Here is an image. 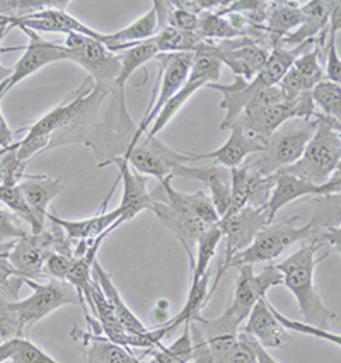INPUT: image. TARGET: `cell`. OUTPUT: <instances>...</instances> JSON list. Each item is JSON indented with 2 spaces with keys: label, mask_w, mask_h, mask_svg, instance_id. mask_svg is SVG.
Wrapping results in <instances>:
<instances>
[{
  "label": "cell",
  "mask_w": 341,
  "mask_h": 363,
  "mask_svg": "<svg viewBox=\"0 0 341 363\" xmlns=\"http://www.w3.org/2000/svg\"><path fill=\"white\" fill-rule=\"evenodd\" d=\"M318 123V116H314L311 120H304V125L296 128L280 126L267 140V149L261 152L263 155L246 166L261 176H273L281 169L290 167L304 154L306 145L313 138Z\"/></svg>",
  "instance_id": "obj_7"
},
{
  "label": "cell",
  "mask_w": 341,
  "mask_h": 363,
  "mask_svg": "<svg viewBox=\"0 0 341 363\" xmlns=\"http://www.w3.org/2000/svg\"><path fill=\"white\" fill-rule=\"evenodd\" d=\"M241 331L263 348H280L289 340V331L276 320L267 297L255 303Z\"/></svg>",
  "instance_id": "obj_22"
},
{
  "label": "cell",
  "mask_w": 341,
  "mask_h": 363,
  "mask_svg": "<svg viewBox=\"0 0 341 363\" xmlns=\"http://www.w3.org/2000/svg\"><path fill=\"white\" fill-rule=\"evenodd\" d=\"M267 225L268 217L263 206L247 205L239 210V212L220 218L218 227H220L222 230V238H225V249L224 256H222L220 259V264H218V273L216 277V281H213L212 292L216 290L222 275H224L222 269H224L227 261L237 255V252L250 247L256 235L259 234V230H263Z\"/></svg>",
  "instance_id": "obj_13"
},
{
  "label": "cell",
  "mask_w": 341,
  "mask_h": 363,
  "mask_svg": "<svg viewBox=\"0 0 341 363\" xmlns=\"http://www.w3.org/2000/svg\"><path fill=\"white\" fill-rule=\"evenodd\" d=\"M315 40H307L306 43L294 46V48H285V46L273 48L269 52L264 65L261 67L258 74L251 80L234 77L233 84H208V87H212L213 91H218L224 94V101L220 103V108L225 109V120L220 123V128L229 130L234 125V121L241 116L244 109L250 106L252 98L258 92L279 86L281 77L292 67L296 58L301 53H304L315 46Z\"/></svg>",
  "instance_id": "obj_3"
},
{
  "label": "cell",
  "mask_w": 341,
  "mask_h": 363,
  "mask_svg": "<svg viewBox=\"0 0 341 363\" xmlns=\"http://www.w3.org/2000/svg\"><path fill=\"white\" fill-rule=\"evenodd\" d=\"M196 52L213 53L222 62V65L225 63L234 72L235 77L251 80L264 65L272 50L261 40L251 36H241L235 38V40H225L222 43L203 41Z\"/></svg>",
  "instance_id": "obj_12"
},
{
  "label": "cell",
  "mask_w": 341,
  "mask_h": 363,
  "mask_svg": "<svg viewBox=\"0 0 341 363\" xmlns=\"http://www.w3.org/2000/svg\"><path fill=\"white\" fill-rule=\"evenodd\" d=\"M14 135L16 132H12L9 128L6 118L2 115V109H0V150L12 147V143H14Z\"/></svg>",
  "instance_id": "obj_44"
},
{
  "label": "cell",
  "mask_w": 341,
  "mask_h": 363,
  "mask_svg": "<svg viewBox=\"0 0 341 363\" xmlns=\"http://www.w3.org/2000/svg\"><path fill=\"white\" fill-rule=\"evenodd\" d=\"M24 201L35 215L38 225L46 229V218H48V206L63 191L62 179H55L46 174H26L18 184Z\"/></svg>",
  "instance_id": "obj_23"
},
{
  "label": "cell",
  "mask_w": 341,
  "mask_h": 363,
  "mask_svg": "<svg viewBox=\"0 0 341 363\" xmlns=\"http://www.w3.org/2000/svg\"><path fill=\"white\" fill-rule=\"evenodd\" d=\"M9 26H0V45H2V41H4V38L7 36V33H9Z\"/></svg>",
  "instance_id": "obj_48"
},
{
  "label": "cell",
  "mask_w": 341,
  "mask_h": 363,
  "mask_svg": "<svg viewBox=\"0 0 341 363\" xmlns=\"http://www.w3.org/2000/svg\"><path fill=\"white\" fill-rule=\"evenodd\" d=\"M169 302L167 301H161V302H157V306L154 307V312H152V315H154V320L155 323H157V328L159 326H164V324L167 323V320H169L171 318H169Z\"/></svg>",
  "instance_id": "obj_45"
},
{
  "label": "cell",
  "mask_w": 341,
  "mask_h": 363,
  "mask_svg": "<svg viewBox=\"0 0 341 363\" xmlns=\"http://www.w3.org/2000/svg\"><path fill=\"white\" fill-rule=\"evenodd\" d=\"M12 350H14V337H12V340L4 341V343L0 345V363L9 362Z\"/></svg>",
  "instance_id": "obj_46"
},
{
  "label": "cell",
  "mask_w": 341,
  "mask_h": 363,
  "mask_svg": "<svg viewBox=\"0 0 341 363\" xmlns=\"http://www.w3.org/2000/svg\"><path fill=\"white\" fill-rule=\"evenodd\" d=\"M92 278H94V280L99 284L101 292L104 294L108 303L111 306V309L115 311L118 320H120L121 326L126 329V333H128V335L138 336V335H144V333L149 331V329L144 326V323H142V320L138 319L132 311H130V307L126 306L123 298H121L120 292L116 290L115 284H113L111 275H109L106 269H104L103 266L98 263V259H96L94 264H92Z\"/></svg>",
  "instance_id": "obj_29"
},
{
  "label": "cell",
  "mask_w": 341,
  "mask_h": 363,
  "mask_svg": "<svg viewBox=\"0 0 341 363\" xmlns=\"http://www.w3.org/2000/svg\"><path fill=\"white\" fill-rule=\"evenodd\" d=\"M239 269L233 301L222 315L217 319H205L196 315L189 320V336L191 340H207L218 335H237L241 326L246 323L247 315L259 298L267 297L268 290L273 286L284 285V277L275 264H268L259 273L252 272V266H242Z\"/></svg>",
  "instance_id": "obj_1"
},
{
  "label": "cell",
  "mask_w": 341,
  "mask_h": 363,
  "mask_svg": "<svg viewBox=\"0 0 341 363\" xmlns=\"http://www.w3.org/2000/svg\"><path fill=\"white\" fill-rule=\"evenodd\" d=\"M222 239L224 238H222V230L218 227V223L208 227L200 235V239L196 242L195 257H193L191 263V280H198V278H201L205 273L210 272V261L216 256V251Z\"/></svg>",
  "instance_id": "obj_33"
},
{
  "label": "cell",
  "mask_w": 341,
  "mask_h": 363,
  "mask_svg": "<svg viewBox=\"0 0 341 363\" xmlns=\"http://www.w3.org/2000/svg\"><path fill=\"white\" fill-rule=\"evenodd\" d=\"M111 164H116L118 169H120L118 181L123 183L121 203L116 206L118 212L121 213V220H132V218L137 217L140 212H144V210H150V205H152L154 200L150 196L149 188H147V176L140 174L133 167H130L128 160L121 157L101 162L99 167L111 166Z\"/></svg>",
  "instance_id": "obj_18"
},
{
  "label": "cell",
  "mask_w": 341,
  "mask_h": 363,
  "mask_svg": "<svg viewBox=\"0 0 341 363\" xmlns=\"http://www.w3.org/2000/svg\"><path fill=\"white\" fill-rule=\"evenodd\" d=\"M229 130V140H227L220 149L207 152V154H191V152H186L188 162L201 159H213V162H216L217 166L234 169L241 166L247 155L259 154V152H264V149H267V142L244 133L239 126L233 125Z\"/></svg>",
  "instance_id": "obj_20"
},
{
  "label": "cell",
  "mask_w": 341,
  "mask_h": 363,
  "mask_svg": "<svg viewBox=\"0 0 341 363\" xmlns=\"http://www.w3.org/2000/svg\"><path fill=\"white\" fill-rule=\"evenodd\" d=\"M75 341H82L84 345V363H142L147 357H133L123 346H118L109 341L106 336H99L96 333H86L75 328L72 331Z\"/></svg>",
  "instance_id": "obj_26"
},
{
  "label": "cell",
  "mask_w": 341,
  "mask_h": 363,
  "mask_svg": "<svg viewBox=\"0 0 341 363\" xmlns=\"http://www.w3.org/2000/svg\"><path fill=\"white\" fill-rule=\"evenodd\" d=\"M52 252H72L74 246L62 229L52 223V230L45 229L40 234H28L16 240L7 252V259L14 272L23 280H40L46 278L45 263Z\"/></svg>",
  "instance_id": "obj_6"
},
{
  "label": "cell",
  "mask_w": 341,
  "mask_h": 363,
  "mask_svg": "<svg viewBox=\"0 0 341 363\" xmlns=\"http://www.w3.org/2000/svg\"><path fill=\"white\" fill-rule=\"evenodd\" d=\"M323 57V48L321 46H313L307 52L301 53L296 58V62L292 63V69L296 70V74L302 79L304 87L307 92H311L318 86L319 82L324 80V70L319 58Z\"/></svg>",
  "instance_id": "obj_34"
},
{
  "label": "cell",
  "mask_w": 341,
  "mask_h": 363,
  "mask_svg": "<svg viewBox=\"0 0 341 363\" xmlns=\"http://www.w3.org/2000/svg\"><path fill=\"white\" fill-rule=\"evenodd\" d=\"M301 6L296 2H273L268 6L267 26L263 28L264 45L269 50L280 46L281 40L304 23Z\"/></svg>",
  "instance_id": "obj_27"
},
{
  "label": "cell",
  "mask_w": 341,
  "mask_h": 363,
  "mask_svg": "<svg viewBox=\"0 0 341 363\" xmlns=\"http://www.w3.org/2000/svg\"><path fill=\"white\" fill-rule=\"evenodd\" d=\"M21 31L26 33V36L29 38V43L26 48H24V55L19 58V62L16 63L14 69H12L9 77L0 84V99H2L12 87L18 86L21 80L29 77V75H33L35 72L43 69V67L55 62L69 60V55H67L65 48H63L62 45L43 40L38 33L31 31V29L21 28Z\"/></svg>",
  "instance_id": "obj_16"
},
{
  "label": "cell",
  "mask_w": 341,
  "mask_h": 363,
  "mask_svg": "<svg viewBox=\"0 0 341 363\" xmlns=\"http://www.w3.org/2000/svg\"><path fill=\"white\" fill-rule=\"evenodd\" d=\"M159 55L157 45H155L154 38L150 40L142 41V43H137L130 46L128 50H125L123 53L120 55V74L115 80V91H118V103H120L121 108H125V86L128 82L130 75L133 74L135 70H138L140 67H144L147 62L154 60Z\"/></svg>",
  "instance_id": "obj_31"
},
{
  "label": "cell",
  "mask_w": 341,
  "mask_h": 363,
  "mask_svg": "<svg viewBox=\"0 0 341 363\" xmlns=\"http://www.w3.org/2000/svg\"><path fill=\"white\" fill-rule=\"evenodd\" d=\"M171 179L172 177H166V179L161 181V189L166 195L162 201H166L167 205L178 210V212L191 215V217L198 218L208 227L220 222V217H218L216 206H213L208 195H205L203 191L181 193L171 186Z\"/></svg>",
  "instance_id": "obj_24"
},
{
  "label": "cell",
  "mask_w": 341,
  "mask_h": 363,
  "mask_svg": "<svg viewBox=\"0 0 341 363\" xmlns=\"http://www.w3.org/2000/svg\"><path fill=\"white\" fill-rule=\"evenodd\" d=\"M72 252H52V255L46 257L45 263L46 278H55V280L65 281L70 266H72Z\"/></svg>",
  "instance_id": "obj_43"
},
{
  "label": "cell",
  "mask_w": 341,
  "mask_h": 363,
  "mask_svg": "<svg viewBox=\"0 0 341 363\" xmlns=\"http://www.w3.org/2000/svg\"><path fill=\"white\" fill-rule=\"evenodd\" d=\"M159 33V24H157V14L155 9L145 12L144 16H140L137 21H133L130 26L116 33H109V35H103V45L106 46L109 52L116 53L120 50H128L130 46L142 43V41L150 40Z\"/></svg>",
  "instance_id": "obj_30"
},
{
  "label": "cell",
  "mask_w": 341,
  "mask_h": 363,
  "mask_svg": "<svg viewBox=\"0 0 341 363\" xmlns=\"http://www.w3.org/2000/svg\"><path fill=\"white\" fill-rule=\"evenodd\" d=\"M104 208L103 212H99L91 218H84V220H65V218H60L55 213H48L46 220L57 225L58 229H62L63 234L67 235V239L72 244L92 242V240L101 238V235H109L118 225L123 223L118 208L111 210V212H104Z\"/></svg>",
  "instance_id": "obj_21"
},
{
  "label": "cell",
  "mask_w": 341,
  "mask_h": 363,
  "mask_svg": "<svg viewBox=\"0 0 341 363\" xmlns=\"http://www.w3.org/2000/svg\"><path fill=\"white\" fill-rule=\"evenodd\" d=\"M23 281L33 290V295H29L24 301L11 303V309L18 319L21 336H24V331L28 328L35 326L36 323H40L41 319L63 306H81L86 312V319L89 318L86 302L69 281L55 280V278H46L45 284H40L36 280Z\"/></svg>",
  "instance_id": "obj_5"
},
{
  "label": "cell",
  "mask_w": 341,
  "mask_h": 363,
  "mask_svg": "<svg viewBox=\"0 0 341 363\" xmlns=\"http://www.w3.org/2000/svg\"><path fill=\"white\" fill-rule=\"evenodd\" d=\"M321 247H324L321 239H309L306 246H302L294 255H290L287 259L280 261L275 266L284 277V285L296 295L298 311L304 318V323L315 328L328 329L338 319V314L331 311L330 307H326L314 284L315 266L323 259H326V257H321V259L315 257Z\"/></svg>",
  "instance_id": "obj_2"
},
{
  "label": "cell",
  "mask_w": 341,
  "mask_h": 363,
  "mask_svg": "<svg viewBox=\"0 0 341 363\" xmlns=\"http://www.w3.org/2000/svg\"><path fill=\"white\" fill-rule=\"evenodd\" d=\"M256 346H258V343L252 337L239 331V336L233 348L217 363H256Z\"/></svg>",
  "instance_id": "obj_41"
},
{
  "label": "cell",
  "mask_w": 341,
  "mask_h": 363,
  "mask_svg": "<svg viewBox=\"0 0 341 363\" xmlns=\"http://www.w3.org/2000/svg\"><path fill=\"white\" fill-rule=\"evenodd\" d=\"M208 280H210V272L205 273L201 278H198V280H191L188 298H186V303H184L183 311H181L178 315H174V318L167 320L164 326H159V328H164V331L167 333V336H169L171 333H174L181 324H186L189 320L195 319L196 315H200V309L203 307V303L207 302L210 295Z\"/></svg>",
  "instance_id": "obj_32"
},
{
  "label": "cell",
  "mask_w": 341,
  "mask_h": 363,
  "mask_svg": "<svg viewBox=\"0 0 341 363\" xmlns=\"http://www.w3.org/2000/svg\"><path fill=\"white\" fill-rule=\"evenodd\" d=\"M272 309H273V314H275L276 320H279L281 326H284V329H287V331L302 333V335L319 337V340H326V341H330V343H335V345L341 343V336L340 335L330 333L328 329L315 328V326H311V324H307V323H298V320H292V319L285 318V315L280 314L279 309H275L273 306H272Z\"/></svg>",
  "instance_id": "obj_42"
},
{
  "label": "cell",
  "mask_w": 341,
  "mask_h": 363,
  "mask_svg": "<svg viewBox=\"0 0 341 363\" xmlns=\"http://www.w3.org/2000/svg\"><path fill=\"white\" fill-rule=\"evenodd\" d=\"M147 353L152 354L149 363H193V345L188 323L184 324L183 336H179L171 346L161 345Z\"/></svg>",
  "instance_id": "obj_36"
},
{
  "label": "cell",
  "mask_w": 341,
  "mask_h": 363,
  "mask_svg": "<svg viewBox=\"0 0 341 363\" xmlns=\"http://www.w3.org/2000/svg\"><path fill=\"white\" fill-rule=\"evenodd\" d=\"M336 6H338V2H324V0H313V2H307L304 6H301L302 14L306 18L304 23L296 31L285 36L280 46L294 48V46L306 43L307 40H315L319 33L326 31L328 21H330L331 12Z\"/></svg>",
  "instance_id": "obj_28"
},
{
  "label": "cell",
  "mask_w": 341,
  "mask_h": 363,
  "mask_svg": "<svg viewBox=\"0 0 341 363\" xmlns=\"http://www.w3.org/2000/svg\"><path fill=\"white\" fill-rule=\"evenodd\" d=\"M220 72L222 62L218 60L216 55L210 52H196L186 82L183 84V87H181L166 104H164V108L159 111V115L155 116L152 126H150L149 132H147L145 138H157L159 132H161L162 128H166L167 123L178 115L179 109L188 103V99L195 94L198 89L208 86V84H218Z\"/></svg>",
  "instance_id": "obj_11"
},
{
  "label": "cell",
  "mask_w": 341,
  "mask_h": 363,
  "mask_svg": "<svg viewBox=\"0 0 341 363\" xmlns=\"http://www.w3.org/2000/svg\"><path fill=\"white\" fill-rule=\"evenodd\" d=\"M28 234H31V230H28L26 223L0 203V244H11L12 240L26 238Z\"/></svg>",
  "instance_id": "obj_39"
},
{
  "label": "cell",
  "mask_w": 341,
  "mask_h": 363,
  "mask_svg": "<svg viewBox=\"0 0 341 363\" xmlns=\"http://www.w3.org/2000/svg\"><path fill=\"white\" fill-rule=\"evenodd\" d=\"M318 113L311 98V92H302L297 98L285 99L281 103L272 104L258 109H246L241 116L234 121L235 126L251 137L267 142L280 126H284L292 118L298 120H311Z\"/></svg>",
  "instance_id": "obj_8"
},
{
  "label": "cell",
  "mask_w": 341,
  "mask_h": 363,
  "mask_svg": "<svg viewBox=\"0 0 341 363\" xmlns=\"http://www.w3.org/2000/svg\"><path fill=\"white\" fill-rule=\"evenodd\" d=\"M9 149H11V147H9ZM9 149H4V150H0V162H2V157H4V154H6V152L9 150Z\"/></svg>",
  "instance_id": "obj_49"
},
{
  "label": "cell",
  "mask_w": 341,
  "mask_h": 363,
  "mask_svg": "<svg viewBox=\"0 0 341 363\" xmlns=\"http://www.w3.org/2000/svg\"><path fill=\"white\" fill-rule=\"evenodd\" d=\"M23 284V278L14 272L7 259V252H0V295L6 297L7 301L18 302L19 289Z\"/></svg>",
  "instance_id": "obj_40"
},
{
  "label": "cell",
  "mask_w": 341,
  "mask_h": 363,
  "mask_svg": "<svg viewBox=\"0 0 341 363\" xmlns=\"http://www.w3.org/2000/svg\"><path fill=\"white\" fill-rule=\"evenodd\" d=\"M121 159L128 160L130 166L140 174L157 177L159 183L166 177H172L171 172L176 166L188 162L186 152L172 150L157 138L145 137Z\"/></svg>",
  "instance_id": "obj_15"
},
{
  "label": "cell",
  "mask_w": 341,
  "mask_h": 363,
  "mask_svg": "<svg viewBox=\"0 0 341 363\" xmlns=\"http://www.w3.org/2000/svg\"><path fill=\"white\" fill-rule=\"evenodd\" d=\"M155 58L161 62V87H155V91H159V96L157 99H155V96H152V101H150L149 108H147L144 120H142L137 128H135V133L132 135V138H130L128 145H126V152L132 150L133 147L144 138L147 130H149V126L154 123L155 116L159 115V111L164 108V104H166L167 101L183 87V84L186 82L193 60H195V53H166L157 55Z\"/></svg>",
  "instance_id": "obj_10"
},
{
  "label": "cell",
  "mask_w": 341,
  "mask_h": 363,
  "mask_svg": "<svg viewBox=\"0 0 341 363\" xmlns=\"http://www.w3.org/2000/svg\"><path fill=\"white\" fill-rule=\"evenodd\" d=\"M11 363H60L45 353L40 346L28 340L26 336L14 337V350H12Z\"/></svg>",
  "instance_id": "obj_38"
},
{
  "label": "cell",
  "mask_w": 341,
  "mask_h": 363,
  "mask_svg": "<svg viewBox=\"0 0 341 363\" xmlns=\"http://www.w3.org/2000/svg\"><path fill=\"white\" fill-rule=\"evenodd\" d=\"M84 298H86V303H89L92 312H94L96 318H98L99 328L101 331H103V335L106 336L109 341H113L115 345L123 346L125 350L133 348L135 336L128 335L126 329L121 326V323L116 318L115 311L111 309V306L108 303L104 294L101 292V286L94 278L91 280V286Z\"/></svg>",
  "instance_id": "obj_25"
},
{
  "label": "cell",
  "mask_w": 341,
  "mask_h": 363,
  "mask_svg": "<svg viewBox=\"0 0 341 363\" xmlns=\"http://www.w3.org/2000/svg\"><path fill=\"white\" fill-rule=\"evenodd\" d=\"M314 106L321 109V115L340 121L341 118V87L340 84L323 80L311 91Z\"/></svg>",
  "instance_id": "obj_37"
},
{
  "label": "cell",
  "mask_w": 341,
  "mask_h": 363,
  "mask_svg": "<svg viewBox=\"0 0 341 363\" xmlns=\"http://www.w3.org/2000/svg\"><path fill=\"white\" fill-rule=\"evenodd\" d=\"M149 212H152L161 220L162 225L179 240L181 246L184 247V251L189 256V263H193L198 239L208 229V225H205L203 222L191 217V215L178 212L162 200H154Z\"/></svg>",
  "instance_id": "obj_19"
},
{
  "label": "cell",
  "mask_w": 341,
  "mask_h": 363,
  "mask_svg": "<svg viewBox=\"0 0 341 363\" xmlns=\"http://www.w3.org/2000/svg\"><path fill=\"white\" fill-rule=\"evenodd\" d=\"M318 128L306 145L304 154L296 164L281 169L279 172L302 177L314 184H323L330 181L335 172L340 171L341 162V135L340 121L330 120L318 113Z\"/></svg>",
  "instance_id": "obj_4"
},
{
  "label": "cell",
  "mask_w": 341,
  "mask_h": 363,
  "mask_svg": "<svg viewBox=\"0 0 341 363\" xmlns=\"http://www.w3.org/2000/svg\"><path fill=\"white\" fill-rule=\"evenodd\" d=\"M341 179L340 171L331 177L330 181L323 184H314L302 177L287 174V172H276L273 174V188L269 193L268 201L264 203V212H267L268 223L275 222L276 213L284 206H287L292 201L304 196H328V195H340Z\"/></svg>",
  "instance_id": "obj_14"
},
{
  "label": "cell",
  "mask_w": 341,
  "mask_h": 363,
  "mask_svg": "<svg viewBox=\"0 0 341 363\" xmlns=\"http://www.w3.org/2000/svg\"><path fill=\"white\" fill-rule=\"evenodd\" d=\"M62 46L69 60L79 63L94 79L96 87L104 92L115 91V80L120 74V58L116 53L109 52L99 40L75 33L67 35Z\"/></svg>",
  "instance_id": "obj_9"
},
{
  "label": "cell",
  "mask_w": 341,
  "mask_h": 363,
  "mask_svg": "<svg viewBox=\"0 0 341 363\" xmlns=\"http://www.w3.org/2000/svg\"><path fill=\"white\" fill-rule=\"evenodd\" d=\"M273 188V176H261L247 166L230 169V205L227 215H233L244 206H264Z\"/></svg>",
  "instance_id": "obj_17"
},
{
  "label": "cell",
  "mask_w": 341,
  "mask_h": 363,
  "mask_svg": "<svg viewBox=\"0 0 341 363\" xmlns=\"http://www.w3.org/2000/svg\"><path fill=\"white\" fill-rule=\"evenodd\" d=\"M196 35L203 41H210L213 43V40H235V38H241L235 29L227 23V19L222 14H218L217 11H207L201 12L198 16V28Z\"/></svg>",
  "instance_id": "obj_35"
},
{
  "label": "cell",
  "mask_w": 341,
  "mask_h": 363,
  "mask_svg": "<svg viewBox=\"0 0 341 363\" xmlns=\"http://www.w3.org/2000/svg\"><path fill=\"white\" fill-rule=\"evenodd\" d=\"M256 363H279L272 354L268 353L267 348L263 346H256Z\"/></svg>",
  "instance_id": "obj_47"
}]
</instances>
